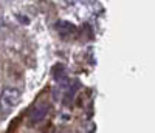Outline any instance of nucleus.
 Wrapping results in <instances>:
<instances>
[{
	"label": "nucleus",
	"mask_w": 155,
	"mask_h": 133,
	"mask_svg": "<svg viewBox=\"0 0 155 133\" xmlns=\"http://www.w3.org/2000/svg\"><path fill=\"white\" fill-rule=\"evenodd\" d=\"M22 98V93L16 87H5L0 93V113L3 116H8L14 110Z\"/></svg>",
	"instance_id": "1"
}]
</instances>
